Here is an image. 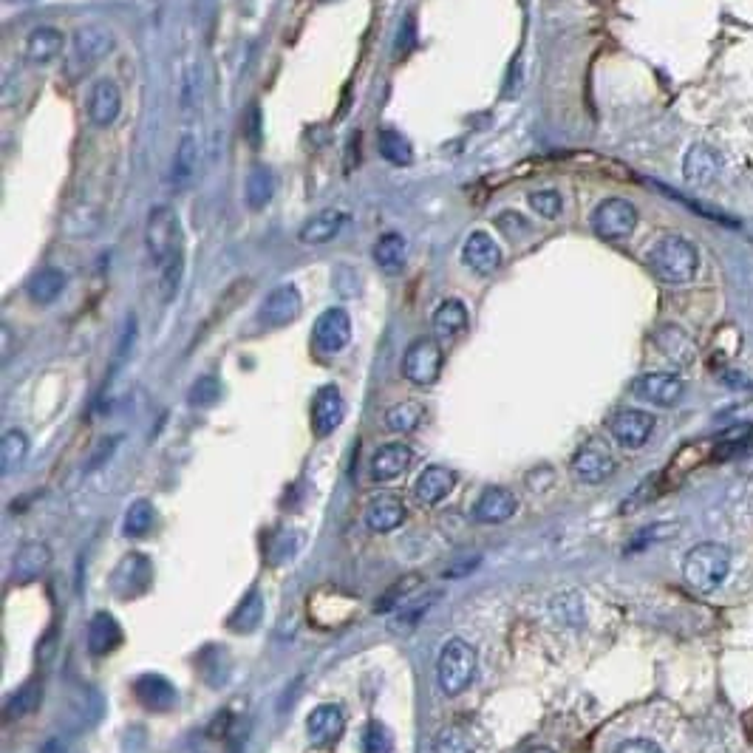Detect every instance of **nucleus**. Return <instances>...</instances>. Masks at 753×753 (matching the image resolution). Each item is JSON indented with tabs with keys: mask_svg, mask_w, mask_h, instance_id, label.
I'll list each match as a JSON object with an SVG mask.
<instances>
[{
	"mask_svg": "<svg viewBox=\"0 0 753 753\" xmlns=\"http://www.w3.org/2000/svg\"><path fill=\"white\" fill-rule=\"evenodd\" d=\"M504 255L502 247L496 244V238L485 230H473L462 244V264L476 272V275H493L502 267Z\"/></svg>",
	"mask_w": 753,
	"mask_h": 753,
	"instance_id": "nucleus-13",
	"label": "nucleus"
},
{
	"mask_svg": "<svg viewBox=\"0 0 753 753\" xmlns=\"http://www.w3.org/2000/svg\"><path fill=\"white\" fill-rule=\"evenodd\" d=\"M683 176H686L688 185L694 187L711 185L720 176V156L711 151L708 145H703V142L691 145L686 159H683Z\"/></svg>",
	"mask_w": 753,
	"mask_h": 753,
	"instance_id": "nucleus-21",
	"label": "nucleus"
},
{
	"mask_svg": "<svg viewBox=\"0 0 753 753\" xmlns=\"http://www.w3.org/2000/svg\"><path fill=\"white\" fill-rule=\"evenodd\" d=\"M148 584H151V564L142 555H128L111 578V586L122 598H134L139 592H145Z\"/></svg>",
	"mask_w": 753,
	"mask_h": 753,
	"instance_id": "nucleus-23",
	"label": "nucleus"
},
{
	"mask_svg": "<svg viewBox=\"0 0 753 753\" xmlns=\"http://www.w3.org/2000/svg\"><path fill=\"white\" fill-rule=\"evenodd\" d=\"M405 521V504L400 496L394 493H383L377 499H371L369 510H366V524L371 533H391L397 530Z\"/></svg>",
	"mask_w": 753,
	"mask_h": 753,
	"instance_id": "nucleus-25",
	"label": "nucleus"
},
{
	"mask_svg": "<svg viewBox=\"0 0 753 753\" xmlns=\"http://www.w3.org/2000/svg\"><path fill=\"white\" fill-rule=\"evenodd\" d=\"M119 643H122V629H119L117 618L108 612H97L88 623V652L94 657H105V654L119 649Z\"/></svg>",
	"mask_w": 753,
	"mask_h": 753,
	"instance_id": "nucleus-26",
	"label": "nucleus"
},
{
	"mask_svg": "<svg viewBox=\"0 0 753 753\" xmlns=\"http://www.w3.org/2000/svg\"><path fill=\"white\" fill-rule=\"evenodd\" d=\"M476 737L470 734L468 728L462 725H451L445 728L439 739H436V753H476Z\"/></svg>",
	"mask_w": 753,
	"mask_h": 753,
	"instance_id": "nucleus-41",
	"label": "nucleus"
},
{
	"mask_svg": "<svg viewBox=\"0 0 753 753\" xmlns=\"http://www.w3.org/2000/svg\"><path fill=\"white\" fill-rule=\"evenodd\" d=\"M615 468H618L615 456L609 453V448L603 445L601 439H589L572 456V473L586 485H601L615 473Z\"/></svg>",
	"mask_w": 753,
	"mask_h": 753,
	"instance_id": "nucleus-11",
	"label": "nucleus"
},
{
	"mask_svg": "<svg viewBox=\"0 0 753 753\" xmlns=\"http://www.w3.org/2000/svg\"><path fill=\"white\" fill-rule=\"evenodd\" d=\"M411 465H414V451L405 442H388L371 456V479L383 485L402 476Z\"/></svg>",
	"mask_w": 753,
	"mask_h": 753,
	"instance_id": "nucleus-17",
	"label": "nucleus"
},
{
	"mask_svg": "<svg viewBox=\"0 0 753 753\" xmlns=\"http://www.w3.org/2000/svg\"><path fill=\"white\" fill-rule=\"evenodd\" d=\"M618 753H663L660 745L652 742V739H629L618 748Z\"/></svg>",
	"mask_w": 753,
	"mask_h": 753,
	"instance_id": "nucleus-50",
	"label": "nucleus"
},
{
	"mask_svg": "<svg viewBox=\"0 0 753 753\" xmlns=\"http://www.w3.org/2000/svg\"><path fill=\"white\" fill-rule=\"evenodd\" d=\"M530 207L536 210L538 216L547 218V221H553V218L561 216V210H564V199H561V193L558 190H533L530 196Z\"/></svg>",
	"mask_w": 753,
	"mask_h": 753,
	"instance_id": "nucleus-44",
	"label": "nucleus"
},
{
	"mask_svg": "<svg viewBox=\"0 0 753 753\" xmlns=\"http://www.w3.org/2000/svg\"><path fill=\"white\" fill-rule=\"evenodd\" d=\"M422 586V575L417 572H411V575H402L400 581H394V584L385 589V595L377 601L374 606V612L377 615H385V612H397L402 609L405 603H411L417 598V589Z\"/></svg>",
	"mask_w": 753,
	"mask_h": 753,
	"instance_id": "nucleus-34",
	"label": "nucleus"
},
{
	"mask_svg": "<svg viewBox=\"0 0 753 753\" xmlns=\"http://www.w3.org/2000/svg\"><path fill=\"white\" fill-rule=\"evenodd\" d=\"M117 442L119 439H105V442H102V448L97 451V456H94V462H91V468H100L102 462L108 459V453H114V445H117Z\"/></svg>",
	"mask_w": 753,
	"mask_h": 753,
	"instance_id": "nucleus-51",
	"label": "nucleus"
},
{
	"mask_svg": "<svg viewBox=\"0 0 753 753\" xmlns=\"http://www.w3.org/2000/svg\"><path fill=\"white\" fill-rule=\"evenodd\" d=\"M298 541H301V536H292L289 530L278 533V536L272 538L269 561H272V564H281V561H286V558H292V555H295V547H298Z\"/></svg>",
	"mask_w": 753,
	"mask_h": 753,
	"instance_id": "nucleus-48",
	"label": "nucleus"
},
{
	"mask_svg": "<svg viewBox=\"0 0 753 753\" xmlns=\"http://www.w3.org/2000/svg\"><path fill=\"white\" fill-rule=\"evenodd\" d=\"M312 343L320 354H340L352 343V318L346 309L332 306L312 326Z\"/></svg>",
	"mask_w": 753,
	"mask_h": 753,
	"instance_id": "nucleus-8",
	"label": "nucleus"
},
{
	"mask_svg": "<svg viewBox=\"0 0 753 753\" xmlns=\"http://www.w3.org/2000/svg\"><path fill=\"white\" fill-rule=\"evenodd\" d=\"M26 453H29V436L17 431V428L6 431L3 439H0V470L3 473L15 470L26 459Z\"/></svg>",
	"mask_w": 753,
	"mask_h": 753,
	"instance_id": "nucleus-39",
	"label": "nucleus"
},
{
	"mask_svg": "<svg viewBox=\"0 0 753 753\" xmlns=\"http://www.w3.org/2000/svg\"><path fill=\"white\" fill-rule=\"evenodd\" d=\"M646 264L663 284H688L700 269V252L683 235H663L646 255Z\"/></svg>",
	"mask_w": 753,
	"mask_h": 753,
	"instance_id": "nucleus-2",
	"label": "nucleus"
},
{
	"mask_svg": "<svg viewBox=\"0 0 753 753\" xmlns=\"http://www.w3.org/2000/svg\"><path fill=\"white\" fill-rule=\"evenodd\" d=\"M301 309V289L295 284H281L275 286L267 298L261 301V306H258V323L264 329H281V326H289L292 320L298 318Z\"/></svg>",
	"mask_w": 753,
	"mask_h": 753,
	"instance_id": "nucleus-9",
	"label": "nucleus"
},
{
	"mask_svg": "<svg viewBox=\"0 0 753 753\" xmlns=\"http://www.w3.org/2000/svg\"><path fill=\"white\" fill-rule=\"evenodd\" d=\"M196 168H199V142L196 136L185 134L176 145V156H173V168H170V182L176 190H187L190 182L196 179Z\"/></svg>",
	"mask_w": 753,
	"mask_h": 753,
	"instance_id": "nucleus-27",
	"label": "nucleus"
},
{
	"mask_svg": "<svg viewBox=\"0 0 753 753\" xmlns=\"http://www.w3.org/2000/svg\"><path fill=\"white\" fill-rule=\"evenodd\" d=\"M677 533V527L674 524H652V527H646V530H640L632 541H629V550L637 553V550H643L646 544H654V541H663V538H671Z\"/></svg>",
	"mask_w": 753,
	"mask_h": 753,
	"instance_id": "nucleus-47",
	"label": "nucleus"
},
{
	"mask_svg": "<svg viewBox=\"0 0 753 753\" xmlns=\"http://www.w3.org/2000/svg\"><path fill=\"white\" fill-rule=\"evenodd\" d=\"M145 244L151 255L153 267L159 269V289L162 301L170 303L176 298L182 286V272H185V235H182V221L170 204H156L148 213L145 224Z\"/></svg>",
	"mask_w": 753,
	"mask_h": 753,
	"instance_id": "nucleus-1",
	"label": "nucleus"
},
{
	"mask_svg": "<svg viewBox=\"0 0 753 753\" xmlns=\"http://www.w3.org/2000/svg\"><path fill=\"white\" fill-rule=\"evenodd\" d=\"M190 753H199V751H190Z\"/></svg>",
	"mask_w": 753,
	"mask_h": 753,
	"instance_id": "nucleus-55",
	"label": "nucleus"
},
{
	"mask_svg": "<svg viewBox=\"0 0 753 753\" xmlns=\"http://www.w3.org/2000/svg\"><path fill=\"white\" fill-rule=\"evenodd\" d=\"M134 694L148 711H170L176 705V688L162 674H142L136 680Z\"/></svg>",
	"mask_w": 753,
	"mask_h": 753,
	"instance_id": "nucleus-24",
	"label": "nucleus"
},
{
	"mask_svg": "<svg viewBox=\"0 0 753 753\" xmlns=\"http://www.w3.org/2000/svg\"><path fill=\"white\" fill-rule=\"evenodd\" d=\"M553 618L564 626H581L584 623V603L575 592H561L553 598Z\"/></svg>",
	"mask_w": 753,
	"mask_h": 753,
	"instance_id": "nucleus-42",
	"label": "nucleus"
},
{
	"mask_svg": "<svg viewBox=\"0 0 753 753\" xmlns=\"http://www.w3.org/2000/svg\"><path fill=\"white\" fill-rule=\"evenodd\" d=\"M632 391L643 402H652V405H660V408H671V405H677V402L683 400L686 383L677 374H671V371H649V374L637 377L635 383H632Z\"/></svg>",
	"mask_w": 753,
	"mask_h": 753,
	"instance_id": "nucleus-12",
	"label": "nucleus"
},
{
	"mask_svg": "<svg viewBox=\"0 0 753 753\" xmlns=\"http://www.w3.org/2000/svg\"><path fill=\"white\" fill-rule=\"evenodd\" d=\"M654 340H657V349L666 354L671 363H677V366H688L694 360V354H697L691 337L680 326H660Z\"/></svg>",
	"mask_w": 753,
	"mask_h": 753,
	"instance_id": "nucleus-30",
	"label": "nucleus"
},
{
	"mask_svg": "<svg viewBox=\"0 0 753 753\" xmlns=\"http://www.w3.org/2000/svg\"><path fill=\"white\" fill-rule=\"evenodd\" d=\"M156 524V513L148 499H136L128 513H125V536L128 538H145Z\"/></svg>",
	"mask_w": 753,
	"mask_h": 753,
	"instance_id": "nucleus-40",
	"label": "nucleus"
},
{
	"mask_svg": "<svg viewBox=\"0 0 753 753\" xmlns=\"http://www.w3.org/2000/svg\"><path fill=\"white\" fill-rule=\"evenodd\" d=\"M40 700H43V686H40V680L23 683V686L17 688L15 694L9 697V703H6V720H23V717H29V714H34V711L40 708Z\"/></svg>",
	"mask_w": 753,
	"mask_h": 753,
	"instance_id": "nucleus-35",
	"label": "nucleus"
},
{
	"mask_svg": "<svg viewBox=\"0 0 753 753\" xmlns=\"http://www.w3.org/2000/svg\"><path fill=\"white\" fill-rule=\"evenodd\" d=\"M117 49V37L102 23H85L71 34V51H68V66L77 71H91L102 63L111 51Z\"/></svg>",
	"mask_w": 753,
	"mask_h": 753,
	"instance_id": "nucleus-5",
	"label": "nucleus"
},
{
	"mask_svg": "<svg viewBox=\"0 0 753 753\" xmlns=\"http://www.w3.org/2000/svg\"><path fill=\"white\" fill-rule=\"evenodd\" d=\"M637 210L626 199H603L592 210V230L603 241H626L635 233Z\"/></svg>",
	"mask_w": 753,
	"mask_h": 753,
	"instance_id": "nucleus-7",
	"label": "nucleus"
},
{
	"mask_svg": "<svg viewBox=\"0 0 753 753\" xmlns=\"http://www.w3.org/2000/svg\"><path fill=\"white\" fill-rule=\"evenodd\" d=\"M431 603H434V598L431 601H422V603H405L402 609H397V618H391V623H388V629L394 632V635H408L414 626H417L419 620H422V615L431 609Z\"/></svg>",
	"mask_w": 753,
	"mask_h": 753,
	"instance_id": "nucleus-43",
	"label": "nucleus"
},
{
	"mask_svg": "<svg viewBox=\"0 0 753 753\" xmlns=\"http://www.w3.org/2000/svg\"><path fill=\"white\" fill-rule=\"evenodd\" d=\"M275 196V176L267 165H252L247 173V185H244V199L250 210H264Z\"/></svg>",
	"mask_w": 753,
	"mask_h": 753,
	"instance_id": "nucleus-33",
	"label": "nucleus"
},
{
	"mask_svg": "<svg viewBox=\"0 0 753 753\" xmlns=\"http://www.w3.org/2000/svg\"><path fill=\"white\" fill-rule=\"evenodd\" d=\"M346 224H349V213H343L337 207H329V210H320V213L309 218L301 227L298 238H301V244H306V247H320V244H329L332 238H337Z\"/></svg>",
	"mask_w": 753,
	"mask_h": 753,
	"instance_id": "nucleus-18",
	"label": "nucleus"
},
{
	"mask_svg": "<svg viewBox=\"0 0 753 753\" xmlns=\"http://www.w3.org/2000/svg\"><path fill=\"white\" fill-rule=\"evenodd\" d=\"M654 417L649 411H640V408H623L615 417L609 419V434L618 442L620 448L626 451H637L643 448L654 434Z\"/></svg>",
	"mask_w": 753,
	"mask_h": 753,
	"instance_id": "nucleus-10",
	"label": "nucleus"
},
{
	"mask_svg": "<svg viewBox=\"0 0 753 753\" xmlns=\"http://www.w3.org/2000/svg\"><path fill=\"white\" fill-rule=\"evenodd\" d=\"M346 419V400L337 385H323L318 388L312 400V431L315 436L335 434Z\"/></svg>",
	"mask_w": 753,
	"mask_h": 753,
	"instance_id": "nucleus-15",
	"label": "nucleus"
},
{
	"mask_svg": "<svg viewBox=\"0 0 753 753\" xmlns=\"http://www.w3.org/2000/svg\"><path fill=\"white\" fill-rule=\"evenodd\" d=\"M306 731H309V742L318 748V751H332L343 731H346V717H343V708L340 705H320L309 714L306 720Z\"/></svg>",
	"mask_w": 753,
	"mask_h": 753,
	"instance_id": "nucleus-14",
	"label": "nucleus"
},
{
	"mask_svg": "<svg viewBox=\"0 0 753 753\" xmlns=\"http://www.w3.org/2000/svg\"><path fill=\"white\" fill-rule=\"evenodd\" d=\"M442 363H445V354L439 349V343L431 340V337H419L414 340L408 349H405V357H402V377L408 383L419 385V388H428L439 380L442 374Z\"/></svg>",
	"mask_w": 753,
	"mask_h": 753,
	"instance_id": "nucleus-6",
	"label": "nucleus"
},
{
	"mask_svg": "<svg viewBox=\"0 0 753 753\" xmlns=\"http://www.w3.org/2000/svg\"><path fill=\"white\" fill-rule=\"evenodd\" d=\"M63 292H66V275L60 269H40L32 281H29V286H26L29 301L37 303V306H49Z\"/></svg>",
	"mask_w": 753,
	"mask_h": 753,
	"instance_id": "nucleus-32",
	"label": "nucleus"
},
{
	"mask_svg": "<svg viewBox=\"0 0 753 753\" xmlns=\"http://www.w3.org/2000/svg\"><path fill=\"white\" fill-rule=\"evenodd\" d=\"M374 264L388 272V275H397L405 267V255H408V244H405V238L400 233H385L377 238V244H374Z\"/></svg>",
	"mask_w": 753,
	"mask_h": 753,
	"instance_id": "nucleus-31",
	"label": "nucleus"
},
{
	"mask_svg": "<svg viewBox=\"0 0 753 753\" xmlns=\"http://www.w3.org/2000/svg\"><path fill=\"white\" fill-rule=\"evenodd\" d=\"M9 3H34V0H9Z\"/></svg>",
	"mask_w": 753,
	"mask_h": 753,
	"instance_id": "nucleus-54",
	"label": "nucleus"
},
{
	"mask_svg": "<svg viewBox=\"0 0 753 753\" xmlns=\"http://www.w3.org/2000/svg\"><path fill=\"white\" fill-rule=\"evenodd\" d=\"M527 753H555V751H550V748H533V751H527Z\"/></svg>",
	"mask_w": 753,
	"mask_h": 753,
	"instance_id": "nucleus-53",
	"label": "nucleus"
},
{
	"mask_svg": "<svg viewBox=\"0 0 753 753\" xmlns=\"http://www.w3.org/2000/svg\"><path fill=\"white\" fill-rule=\"evenodd\" d=\"M51 564V547L46 541H26L15 553L12 572H15L17 584H29L34 578H40Z\"/></svg>",
	"mask_w": 753,
	"mask_h": 753,
	"instance_id": "nucleus-22",
	"label": "nucleus"
},
{
	"mask_svg": "<svg viewBox=\"0 0 753 753\" xmlns=\"http://www.w3.org/2000/svg\"><path fill=\"white\" fill-rule=\"evenodd\" d=\"M391 748H394L391 731L383 722H369L363 734V753H391Z\"/></svg>",
	"mask_w": 753,
	"mask_h": 753,
	"instance_id": "nucleus-46",
	"label": "nucleus"
},
{
	"mask_svg": "<svg viewBox=\"0 0 753 753\" xmlns=\"http://www.w3.org/2000/svg\"><path fill=\"white\" fill-rule=\"evenodd\" d=\"M496 224H499V230H502L504 235H510V238H519V235L530 233V230H533V227H530V221H527L524 216H519V213H513V210H507V213H499Z\"/></svg>",
	"mask_w": 753,
	"mask_h": 753,
	"instance_id": "nucleus-49",
	"label": "nucleus"
},
{
	"mask_svg": "<svg viewBox=\"0 0 753 753\" xmlns=\"http://www.w3.org/2000/svg\"><path fill=\"white\" fill-rule=\"evenodd\" d=\"M476 671H479V657H476V649L470 646L468 640L462 637H451L442 652H439V660H436V677H439V686L448 697H459L462 691H468L476 680Z\"/></svg>",
	"mask_w": 753,
	"mask_h": 753,
	"instance_id": "nucleus-4",
	"label": "nucleus"
},
{
	"mask_svg": "<svg viewBox=\"0 0 753 753\" xmlns=\"http://www.w3.org/2000/svg\"><path fill=\"white\" fill-rule=\"evenodd\" d=\"M422 417H425V408L414 400H405L397 402L394 408H388V414H385V425H388V431H394V434H414L419 425H422Z\"/></svg>",
	"mask_w": 753,
	"mask_h": 753,
	"instance_id": "nucleus-36",
	"label": "nucleus"
},
{
	"mask_svg": "<svg viewBox=\"0 0 753 753\" xmlns=\"http://www.w3.org/2000/svg\"><path fill=\"white\" fill-rule=\"evenodd\" d=\"M66 49V34L54 26H37L29 37H26V63L32 66H49L54 63Z\"/></svg>",
	"mask_w": 753,
	"mask_h": 753,
	"instance_id": "nucleus-19",
	"label": "nucleus"
},
{
	"mask_svg": "<svg viewBox=\"0 0 753 753\" xmlns=\"http://www.w3.org/2000/svg\"><path fill=\"white\" fill-rule=\"evenodd\" d=\"M479 564V558H470V561H465V564H459V567H448V578H462V575H468V572H473V567Z\"/></svg>",
	"mask_w": 753,
	"mask_h": 753,
	"instance_id": "nucleus-52",
	"label": "nucleus"
},
{
	"mask_svg": "<svg viewBox=\"0 0 753 753\" xmlns=\"http://www.w3.org/2000/svg\"><path fill=\"white\" fill-rule=\"evenodd\" d=\"M377 145H380V153H383V159L388 165L405 168V165L414 162V145L402 134H397V131H380Z\"/></svg>",
	"mask_w": 753,
	"mask_h": 753,
	"instance_id": "nucleus-38",
	"label": "nucleus"
},
{
	"mask_svg": "<svg viewBox=\"0 0 753 753\" xmlns=\"http://www.w3.org/2000/svg\"><path fill=\"white\" fill-rule=\"evenodd\" d=\"M731 550L717 541H703L697 547H691L683 558V578L691 589L697 592H714L725 584L728 572H731Z\"/></svg>",
	"mask_w": 753,
	"mask_h": 753,
	"instance_id": "nucleus-3",
	"label": "nucleus"
},
{
	"mask_svg": "<svg viewBox=\"0 0 753 753\" xmlns=\"http://www.w3.org/2000/svg\"><path fill=\"white\" fill-rule=\"evenodd\" d=\"M221 397V385H218L216 377H199L193 388H190V394H187V400L190 405H196V408H207V405H213Z\"/></svg>",
	"mask_w": 753,
	"mask_h": 753,
	"instance_id": "nucleus-45",
	"label": "nucleus"
},
{
	"mask_svg": "<svg viewBox=\"0 0 753 753\" xmlns=\"http://www.w3.org/2000/svg\"><path fill=\"white\" fill-rule=\"evenodd\" d=\"M468 329V309L465 303L456 301V298H448L436 306L434 312V335L439 340H456Z\"/></svg>",
	"mask_w": 753,
	"mask_h": 753,
	"instance_id": "nucleus-29",
	"label": "nucleus"
},
{
	"mask_svg": "<svg viewBox=\"0 0 753 753\" xmlns=\"http://www.w3.org/2000/svg\"><path fill=\"white\" fill-rule=\"evenodd\" d=\"M261 618H264V601H261V595L252 589L250 595L238 603V606H235V612L230 615V629H233V632H241V635H247V632H255V629H258Z\"/></svg>",
	"mask_w": 753,
	"mask_h": 753,
	"instance_id": "nucleus-37",
	"label": "nucleus"
},
{
	"mask_svg": "<svg viewBox=\"0 0 753 753\" xmlns=\"http://www.w3.org/2000/svg\"><path fill=\"white\" fill-rule=\"evenodd\" d=\"M516 507H519V502L507 487H487L485 493L476 499L473 516L482 524H502V521L513 519Z\"/></svg>",
	"mask_w": 753,
	"mask_h": 753,
	"instance_id": "nucleus-20",
	"label": "nucleus"
},
{
	"mask_svg": "<svg viewBox=\"0 0 753 753\" xmlns=\"http://www.w3.org/2000/svg\"><path fill=\"white\" fill-rule=\"evenodd\" d=\"M85 111H88V122L94 128H100V131L111 128L119 119V111H122V94H119L117 83L105 77V80H97L91 85Z\"/></svg>",
	"mask_w": 753,
	"mask_h": 753,
	"instance_id": "nucleus-16",
	"label": "nucleus"
},
{
	"mask_svg": "<svg viewBox=\"0 0 753 753\" xmlns=\"http://www.w3.org/2000/svg\"><path fill=\"white\" fill-rule=\"evenodd\" d=\"M456 485V476L453 470L442 468V465H431L419 473L417 485H414V493L422 504H439Z\"/></svg>",
	"mask_w": 753,
	"mask_h": 753,
	"instance_id": "nucleus-28",
	"label": "nucleus"
}]
</instances>
